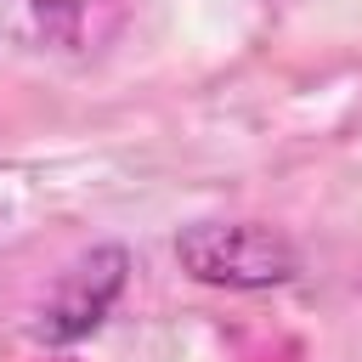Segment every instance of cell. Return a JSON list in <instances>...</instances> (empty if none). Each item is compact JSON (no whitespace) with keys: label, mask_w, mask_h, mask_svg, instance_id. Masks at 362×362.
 I'll list each match as a JSON object with an SVG mask.
<instances>
[{"label":"cell","mask_w":362,"mask_h":362,"mask_svg":"<svg viewBox=\"0 0 362 362\" xmlns=\"http://www.w3.org/2000/svg\"><path fill=\"white\" fill-rule=\"evenodd\" d=\"M181 266L215 288H277L300 277V255L272 226H192L175 238Z\"/></svg>","instance_id":"cell-1"},{"label":"cell","mask_w":362,"mask_h":362,"mask_svg":"<svg viewBox=\"0 0 362 362\" xmlns=\"http://www.w3.org/2000/svg\"><path fill=\"white\" fill-rule=\"evenodd\" d=\"M90 277H96V255L79 260V266L62 277V288H57V300H51V311H45V334H51V339H79L85 328H96L102 311L113 305L119 283H124V266H113L96 288H90Z\"/></svg>","instance_id":"cell-2"},{"label":"cell","mask_w":362,"mask_h":362,"mask_svg":"<svg viewBox=\"0 0 362 362\" xmlns=\"http://www.w3.org/2000/svg\"><path fill=\"white\" fill-rule=\"evenodd\" d=\"M90 6H113V0H34L40 23L57 28V34H68V40H74V17H85Z\"/></svg>","instance_id":"cell-3"}]
</instances>
